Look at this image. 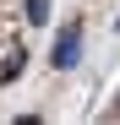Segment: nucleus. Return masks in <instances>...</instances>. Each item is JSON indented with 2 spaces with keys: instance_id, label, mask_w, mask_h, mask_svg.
Returning a JSON list of instances; mask_svg holds the SVG:
<instances>
[{
  "instance_id": "obj_2",
  "label": "nucleus",
  "mask_w": 120,
  "mask_h": 125,
  "mask_svg": "<svg viewBox=\"0 0 120 125\" xmlns=\"http://www.w3.org/2000/svg\"><path fill=\"white\" fill-rule=\"evenodd\" d=\"M22 65H27V49H11L6 65H0V82H16V76H22Z\"/></svg>"
},
{
  "instance_id": "obj_1",
  "label": "nucleus",
  "mask_w": 120,
  "mask_h": 125,
  "mask_svg": "<svg viewBox=\"0 0 120 125\" xmlns=\"http://www.w3.org/2000/svg\"><path fill=\"white\" fill-rule=\"evenodd\" d=\"M76 54H82V22H71V27H60V38H55V71H71L76 65Z\"/></svg>"
},
{
  "instance_id": "obj_3",
  "label": "nucleus",
  "mask_w": 120,
  "mask_h": 125,
  "mask_svg": "<svg viewBox=\"0 0 120 125\" xmlns=\"http://www.w3.org/2000/svg\"><path fill=\"white\" fill-rule=\"evenodd\" d=\"M27 22H33V27L49 22V0H27Z\"/></svg>"
}]
</instances>
